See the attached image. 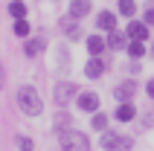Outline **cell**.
I'll return each instance as SVG.
<instances>
[{"label":"cell","instance_id":"6da1fadb","mask_svg":"<svg viewBox=\"0 0 154 151\" xmlns=\"http://www.w3.org/2000/svg\"><path fill=\"white\" fill-rule=\"evenodd\" d=\"M15 102H17V108L23 110L26 116H41L44 113V99H41V93L35 90L32 84H20L15 93Z\"/></svg>","mask_w":154,"mask_h":151},{"label":"cell","instance_id":"7a4b0ae2","mask_svg":"<svg viewBox=\"0 0 154 151\" xmlns=\"http://www.w3.org/2000/svg\"><path fill=\"white\" fill-rule=\"evenodd\" d=\"M58 145H61V151H90V137L85 131L67 128V131L58 134Z\"/></svg>","mask_w":154,"mask_h":151},{"label":"cell","instance_id":"3957f363","mask_svg":"<svg viewBox=\"0 0 154 151\" xmlns=\"http://www.w3.org/2000/svg\"><path fill=\"white\" fill-rule=\"evenodd\" d=\"M99 145H102L105 151H131L134 148V137L119 134V131H102Z\"/></svg>","mask_w":154,"mask_h":151},{"label":"cell","instance_id":"277c9868","mask_svg":"<svg viewBox=\"0 0 154 151\" xmlns=\"http://www.w3.org/2000/svg\"><path fill=\"white\" fill-rule=\"evenodd\" d=\"M79 84H73V82H58L55 87H52V99H55V105L58 108H67L70 102H76V96H79Z\"/></svg>","mask_w":154,"mask_h":151},{"label":"cell","instance_id":"5b68a950","mask_svg":"<svg viewBox=\"0 0 154 151\" xmlns=\"http://www.w3.org/2000/svg\"><path fill=\"white\" fill-rule=\"evenodd\" d=\"M125 35H128V41H148V35H151V26L146 23V20H134L131 17L128 26H125Z\"/></svg>","mask_w":154,"mask_h":151},{"label":"cell","instance_id":"8992f818","mask_svg":"<svg viewBox=\"0 0 154 151\" xmlns=\"http://www.w3.org/2000/svg\"><path fill=\"white\" fill-rule=\"evenodd\" d=\"M76 108L82 110V113H96V110H99V93L82 90V93L76 96Z\"/></svg>","mask_w":154,"mask_h":151},{"label":"cell","instance_id":"52a82bcc","mask_svg":"<svg viewBox=\"0 0 154 151\" xmlns=\"http://www.w3.org/2000/svg\"><path fill=\"white\" fill-rule=\"evenodd\" d=\"M137 82L134 79H125V82H119L116 87H113V99L116 102H134V96H137Z\"/></svg>","mask_w":154,"mask_h":151},{"label":"cell","instance_id":"ba28073f","mask_svg":"<svg viewBox=\"0 0 154 151\" xmlns=\"http://www.w3.org/2000/svg\"><path fill=\"white\" fill-rule=\"evenodd\" d=\"M105 70H108V64H105V55H90L85 64V76L90 79V82H96V79H102Z\"/></svg>","mask_w":154,"mask_h":151},{"label":"cell","instance_id":"9c48e42d","mask_svg":"<svg viewBox=\"0 0 154 151\" xmlns=\"http://www.w3.org/2000/svg\"><path fill=\"white\" fill-rule=\"evenodd\" d=\"M116 12H111V9H102V12H96V29H99V32H113V29H116Z\"/></svg>","mask_w":154,"mask_h":151},{"label":"cell","instance_id":"30bf717a","mask_svg":"<svg viewBox=\"0 0 154 151\" xmlns=\"http://www.w3.org/2000/svg\"><path fill=\"white\" fill-rule=\"evenodd\" d=\"M90 12H93V0H70L67 6V15L76 17V20H85Z\"/></svg>","mask_w":154,"mask_h":151},{"label":"cell","instance_id":"8fae6325","mask_svg":"<svg viewBox=\"0 0 154 151\" xmlns=\"http://www.w3.org/2000/svg\"><path fill=\"white\" fill-rule=\"evenodd\" d=\"M137 105H134V102H119V105H116V110H113V119H116V122H134V119H137Z\"/></svg>","mask_w":154,"mask_h":151},{"label":"cell","instance_id":"7c38bea8","mask_svg":"<svg viewBox=\"0 0 154 151\" xmlns=\"http://www.w3.org/2000/svg\"><path fill=\"white\" fill-rule=\"evenodd\" d=\"M85 50H87V55H105L108 41H105L99 32H93V35H87V38H85Z\"/></svg>","mask_w":154,"mask_h":151},{"label":"cell","instance_id":"4fadbf2b","mask_svg":"<svg viewBox=\"0 0 154 151\" xmlns=\"http://www.w3.org/2000/svg\"><path fill=\"white\" fill-rule=\"evenodd\" d=\"M44 50H47V41H44L41 35H35V38H26V44H23V55H26V58H38Z\"/></svg>","mask_w":154,"mask_h":151},{"label":"cell","instance_id":"5bb4252c","mask_svg":"<svg viewBox=\"0 0 154 151\" xmlns=\"http://www.w3.org/2000/svg\"><path fill=\"white\" fill-rule=\"evenodd\" d=\"M58 26H61V32H64V35H67V38H70V41H79V38H82V26H79V20H76V17H61V20H58Z\"/></svg>","mask_w":154,"mask_h":151},{"label":"cell","instance_id":"9a60e30c","mask_svg":"<svg viewBox=\"0 0 154 151\" xmlns=\"http://www.w3.org/2000/svg\"><path fill=\"white\" fill-rule=\"evenodd\" d=\"M105 41H108V50H111V52H119V50L128 47V35L119 32V29H113V32L105 35Z\"/></svg>","mask_w":154,"mask_h":151},{"label":"cell","instance_id":"2e32d148","mask_svg":"<svg viewBox=\"0 0 154 151\" xmlns=\"http://www.w3.org/2000/svg\"><path fill=\"white\" fill-rule=\"evenodd\" d=\"M70 50H67V44H58V47H55V67L58 70H64V73H67L70 70Z\"/></svg>","mask_w":154,"mask_h":151},{"label":"cell","instance_id":"e0dca14e","mask_svg":"<svg viewBox=\"0 0 154 151\" xmlns=\"http://www.w3.org/2000/svg\"><path fill=\"white\" fill-rule=\"evenodd\" d=\"M52 128H55V134H61V131H67V128H73V116H70L67 110L61 108L58 113H55V119H52Z\"/></svg>","mask_w":154,"mask_h":151},{"label":"cell","instance_id":"ac0fdd59","mask_svg":"<svg viewBox=\"0 0 154 151\" xmlns=\"http://www.w3.org/2000/svg\"><path fill=\"white\" fill-rule=\"evenodd\" d=\"M116 15L131 20V17L137 15V0H116Z\"/></svg>","mask_w":154,"mask_h":151},{"label":"cell","instance_id":"d6986e66","mask_svg":"<svg viewBox=\"0 0 154 151\" xmlns=\"http://www.w3.org/2000/svg\"><path fill=\"white\" fill-rule=\"evenodd\" d=\"M125 52H128V58H131V61H140V58H143V55L148 52V47H146L143 41H128Z\"/></svg>","mask_w":154,"mask_h":151},{"label":"cell","instance_id":"ffe728a7","mask_svg":"<svg viewBox=\"0 0 154 151\" xmlns=\"http://www.w3.org/2000/svg\"><path fill=\"white\" fill-rule=\"evenodd\" d=\"M9 15H12V20H23L29 15V9H26L23 0H9Z\"/></svg>","mask_w":154,"mask_h":151},{"label":"cell","instance_id":"44dd1931","mask_svg":"<svg viewBox=\"0 0 154 151\" xmlns=\"http://www.w3.org/2000/svg\"><path fill=\"white\" fill-rule=\"evenodd\" d=\"M108 122H111V116H108V113H102V110L90 113V128H93V131H99V134H102V131H108Z\"/></svg>","mask_w":154,"mask_h":151},{"label":"cell","instance_id":"7402d4cb","mask_svg":"<svg viewBox=\"0 0 154 151\" xmlns=\"http://www.w3.org/2000/svg\"><path fill=\"white\" fill-rule=\"evenodd\" d=\"M12 32L17 35V38H29V32H32V23H29V20H15V23H12Z\"/></svg>","mask_w":154,"mask_h":151},{"label":"cell","instance_id":"603a6c76","mask_svg":"<svg viewBox=\"0 0 154 151\" xmlns=\"http://www.w3.org/2000/svg\"><path fill=\"white\" fill-rule=\"evenodd\" d=\"M15 145H17V151H35V140L29 134H17L15 137Z\"/></svg>","mask_w":154,"mask_h":151},{"label":"cell","instance_id":"cb8c5ba5","mask_svg":"<svg viewBox=\"0 0 154 151\" xmlns=\"http://www.w3.org/2000/svg\"><path fill=\"white\" fill-rule=\"evenodd\" d=\"M143 20H146L148 26H154V6H151V3H146V12H143Z\"/></svg>","mask_w":154,"mask_h":151},{"label":"cell","instance_id":"d4e9b609","mask_svg":"<svg viewBox=\"0 0 154 151\" xmlns=\"http://www.w3.org/2000/svg\"><path fill=\"white\" fill-rule=\"evenodd\" d=\"M146 96L154 102V79H148V82H146Z\"/></svg>","mask_w":154,"mask_h":151},{"label":"cell","instance_id":"484cf974","mask_svg":"<svg viewBox=\"0 0 154 151\" xmlns=\"http://www.w3.org/2000/svg\"><path fill=\"white\" fill-rule=\"evenodd\" d=\"M140 70H143V67H140V61H131V64H128V73H131V76H137Z\"/></svg>","mask_w":154,"mask_h":151},{"label":"cell","instance_id":"4316f807","mask_svg":"<svg viewBox=\"0 0 154 151\" xmlns=\"http://www.w3.org/2000/svg\"><path fill=\"white\" fill-rule=\"evenodd\" d=\"M3 82H6V70H3V61H0V90H3Z\"/></svg>","mask_w":154,"mask_h":151},{"label":"cell","instance_id":"83f0119b","mask_svg":"<svg viewBox=\"0 0 154 151\" xmlns=\"http://www.w3.org/2000/svg\"><path fill=\"white\" fill-rule=\"evenodd\" d=\"M143 125H146V128H154V113H151V116H146V119H143Z\"/></svg>","mask_w":154,"mask_h":151},{"label":"cell","instance_id":"f1b7e54d","mask_svg":"<svg viewBox=\"0 0 154 151\" xmlns=\"http://www.w3.org/2000/svg\"><path fill=\"white\" fill-rule=\"evenodd\" d=\"M148 52H151V58H154V44H151V50H148Z\"/></svg>","mask_w":154,"mask_h":151}]
</instances>
